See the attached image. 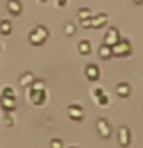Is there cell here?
Returning a JSON list of instances; mask_svg holds the SVG:
<instances>
[{"label":"cell","mask_w":143,"mask_h":148,"mask_svg":"<svg viewBox=\"0 0 143 148\" xmlns=\"http://www.w3.org/2000/svg\"><path fill=\"white\" fill-rule=\"evenodd\" d=\"M111 51H112V56H117V57H123V56H128L131 53V43L126 39H120L115 45L111 46Z\"/></svg>","instance_id":"cell-1"},{"label":"cell","mask_w":143,"mask_h":148,"mask_svg":"<svg viewBox=\"0 0 143 148\" xmlns=\"http://www.w3.org/2000/svg\"><path fill=\"white\" fill-rule=\"evenodd\" d=\"M120 40V32L115 26H109L108 31L105 34V40H103V45H108V46H112L115 45L117 42Z\"/></svg>","instance_id":"cell-2"},{"label":"cell","mask_w":143,"mask_h":148,"mask_svg":"<svg viewBox=\"0 0 143 148\" xmlns=\"http://www.w3.org/2000/svg\"><path fill=\"white\" fill-rule=\"evenodd\" d=\"M26 96H28V99H29L34 105H43V102L46 99V94H45V91H32L29 90V88H26Z\"/></svg>","instance_id":"cell-3"},{"label":"cell","mask_w":143,"mask_h":148,"mask_svg":"<svg viewBox=\"0 0 143 148\" xmlns=\"http://www.w3.org/2000/svg\"><path fill=\"white\" fill-rule=\"evenodd\" d=\"M68 116L71 120H82L83 117H85V111H83V108L80 105H68Z\"/></svg>","instance_id":"cell-4"},{"label":"cell","mask_w":143,"mask_h":148,"mask_svg":"<svg viewBox=\"0 0 143 148\" xmlns=\"http://www.w3.org/2000/svg\"><path fill=\"white\" fill-rule=\"evenodd\" d=\"M118 143L123 148H126L129 143H131V131H129V128L125 127V125H122V127L118 128Z\"/></svg>","instance_id":"cell-5"},{"label":"cell","mask_w":143,"mask_h":148,"mask_svg":"<svg viewBox=\"0 0 143 148\" xmlns=\"http://www.w3.org/2000/svg\"><path fill=\"white\" fill-rule=\"evenodd\" d=\"M97 131H99V134L103 139H108L111 136L112 128H111V125L108 123V120H106V119H99V120H97Z\"/></svg>","instance_id":"cell-6"},{"label":"cell","mask_w":143,"mask_h":148,"mask_svg":"<svg viewBox=\"0 0 143 148\" xmlns=\"http://www.w3.org/2000/svg\"><path fill=\"white\" fill-rule=\"evenodd\" d=\"M108 14L101 12V14H97V16L91 17V28H95V29H99V28L105 26L106 23H108Z\"/></svg>","instance_id":"cell-7"},{"label":"cell","mask_w":143,"mask_h":148,"mask_svg":"<svg viewBox=\"0 0 143 148\" xmlns=\"http://www.w3.org/2000/svg\"><path fill=\"white\" fill-rule=\"evenodd\" d=\"M85 74H86V77L89 79V80H97V79L100 77V69H99V66L97 65H94V63H89L88 66L85 68Z\"/></svg>","instance_id":"cell-8"},{"label":"cell","mask_w":143,"mask_h":148,"mask_svg":"<svg viewBox=\"0 0 143 148\" xmlns=\"http://www.w3.org/2000/svg\"><path fill=\"white\" fill-rule=\"evenodd\" d=\"M0 106H2L6 113H11V111L16 108V99H14V97H5V96H2V97H0Z\"/></svg>","instance_id":"cell-9"},{"label":"cell","mask_w":143,"mask_h":148,"mask_svg":"<svg viewBox=\"0 0 143 148\" xmlns=\"http://www.w3.org/2000/svg\"><path fill=\"white\" fill-rule=\"evenodd\" d=\"M6 8L12 16H18V14L22 12V3L18 2V0H8Z\"/></svg>","instance_id":"cell-10"},{"label":"cell","mask_w":143,"mask_h":148,"mask_svg":"<svg viewBox=\"0 0 143 148\" xmlns=\"http://www.w3.org/2000/svg\"><path fill=\"white\" fill-rule=\"evenodd\" d=\"M115 92L120 96V97H128L129 96V92H131V86H129V83H118L117 88H115Z\"/></svg>","instance_id":"cell-11"},{"label":"cell","mask_w":143,"mask_h":148,"mask_svg":"<svg viewBox=\"0 0 143 148\" xmlns=\"http://www.w3.org/2000/svg\"><path fill=\"white\" fill-rule=\"evenodd\" d=\"M32 82H34V76H32L31 73H25V74H22L20 79H18V83H20L22 86H25V88H28Z\"/></svg>","instance_id":"cell-12"},{"label":"cell","mask_w":143,"mask_h":148,"mask_svg":"<svg viewBox=\"0 0 143 148\" xmlns=\"http://www.w3.org/2000/svg\"><path fill=\"white\" fill-rule=\"evenodd\" d=\"M28 88H29V90H32V91H45V90H46V83H45V80L34 79V82H32Z\"/></svg>","instance_id":"cell-13"},{"label":"cell","mask_w":143,"mask_h":148,"mask_svg":"<svg viewBox=\"0 0 143 148\" xmlns=\"http://www.w3.org/2000/svg\"><path fill=\"white\" fill-rule=\"evenodd\" d=\"M99 56H100L101 59H105V60L111 59V56H112L111 46H108V45H101V46H100V49H99Z\"/></svg>","instance_id":"cell-14"},{"label":"cell","mask_w":143,"mask_h":148,"mask_svg":"<svg viewBox=\"0 0 143 148\" xmlns=\"http://www.w3.org/2000/svg\"><path fill=\"white\" fill-rule=\"evenodd\" d=\"M78 53L86 56V54H91V43L88 40H82L78 43Z\"/></svg>","instance_id":"cell-15"},{"label":"cell","mask_w":143,"mask_h":148,"mask_svg":"<svg viewBox=\"0 0 143 148\" xmlns=\"http://www.w3.org/2000/svg\"><path fill=\"white\" fill-rule=\"evenodd\" d=\"M11 31H12L11 22H9V20H2V22H0V32H2L3 36L11 34Z\"/></svg>","instance_id":"cell-16"},{"label":"cell","mask_w":143,"mask_h":148,"mask_svg":"<svg viewBox=\"0 0 143 148\" xmlns=\"http://www.w3.org/2000/svg\"><path fill=\"white\" fill-rule=\"evenodd\" d=\"M29 42H31L32 45H35V46H39V45H43V43H45V40L42 39V37H40L39 34H37V32H35L34 29H32V31L29 32Z\"/></svg>","instance_id":"cell-17"},{"label":"cell","mask_w":143,"mask_h":148,"mask_svg":"<svg viewBox=\"0 0 143 148\" xmlns=\"http://www.w3.org/2000/svg\"><path fill=\"white\" fill-rule=\"evenodd\" d=\"M77 17H78V20H86V18H89L91 17V11L88 8H82V9H78L77 11Z\"/></svg>","instance_id":"cell-18"},{"label":"cell","mask_w":143,"mask_h":148,"mask_svg":"<svg viewBox=\"0 0 143 148\" xmlns=\"http://www.w3.org/2000/svg\"><path fill=\"white\" fill-rule=\"evenodd\" d=\"M74 32H76V26L72 25V23H66V25H65V34L66 36H74Z\"/></svg>","instance_id":"cell-19"},{"label":"cell","mask_w":143,"mask_h":148,"mask_svg":"<svg viewBox=\"0 0 143 148\" xmlns=\"http://www.w3.org/2000/svg\"><path fill=\"white\" fill-rule=\"evenodd\" d=\"M95 102H97V105H99V106H106V105L109 103L108 97H106L105 94H101L100 97H97V99H95Z\"/></svg>","instance_id":"cell-20"},{"label":"cell","mask_w":143,"mask_h":148,"mask_svg":"<svg viewBox=\"0 0 143 148\" xmlns=\"http://www.w3.org/2000/svg\"><path fill=\"white\" fill-rule=\"evenodd\" d=\"M2 96H5V97H14V99H16V92L12 91L11 86H6V88H5V90L2 91Z\"/></svg>","instance_id":"cell-21"},{"label":"cell","mask_w":143,"mask_h":148,"mask_svg":"<svg viewBox=\"0 0 143 148\" xmlns=\"http://www.w3.org/2000/svg\"><path fill=\"white\" fill-rule=\"evenodd\" d=\"M51 148H63V142L60 140V139L54 137L52 140H51Z\"/></svg>","instance_id":"cell-22"},{"label":"cell","mask_w":143,"mask_h":148,"mask_svg":"<svg viewBox=\"0 0 143 148\" xmlns=\"http://www.w3.org/2000/svg\"><path fill=\"white\" fill-rule=\"evenodd\" d=\"M5 123H6L8 127H12V123H14V119L11 117V114H9V113L5 114Z\"/></svg>","instance_id":"cell-23"},{"label":"cell","mask_w":143,"mask_h":148,"mask_svg":"<svg viewBox=\"0 0 143 148\" xmlns=\"http://www.w3.org/2000/svg\"><path fill=\"white\" fill-rule=\"evenodd\" d=\"M101 94H105L103 90L99 86V88H94V91H92V96H94V99H97V97H100Z\"/></svg>","instance_id":"cell-24"},{"label":"cell","mask_w":143,"mask_h":148,"mask_svg":"<svg viewBox=\"0 0 143 148\" xmlns=\"http://www.w3.org/2000/svg\"><path fill=\"white\" fill-rule=\"evenodd\" d=\"M80 23H82V26H83V28H91V17H89V18H86V20H82Z\"/></svg>","instance_id":"cell-25"},{"label":"cell","mask_w":143,"mask_h":148,"mask_svg":"<svg viewBox=\"0 0 143 148\" xmlns=\"http://www.w3.org/2000/svg\"><path fill=\"white\" fill-rule=\"evenodd\" d=\"M68 0H55V5H57V8H63L65 5H66Z\"/></svg>","instance_id":"cell-26"},{"label":"cell","mask_w":143,"mask_h":148,"mask_svg":"<svg viewBox=\"0 0 143 148\" xmlns=\"http://www.w3.org/2000/svg\"><path fill=\"white\" fill-rule=\"evenodd\" d=\"M134 3H143V0H132Z\"/></svg>","instance_id":"cell-27"},{"label":"cell","mask_w":143,"mask_h":148,"mask_svg":"<svg viewBox=\"0 0 143 148\" xmlns=\"http://www.w3.org/2000/svg\"><path fill=\"white\" fill-rule=\"evenodd\" d=\"M40 2H46V0H40Z\"/></svg>","instance_id":"cell-28"},{"label":"cell","mask_w":143,"mask_h":148,"mask_svg":"<svg viewBox=\"0 0 143 148\" xmlns=\"http://www.w3.org/2000/svg\"><path fill=\"white\" fill-rule=\"evenodd\" d=\"M71 148H76V147H71Z\"/></svg>","instance_id":"cell-29"}]
</instances>
